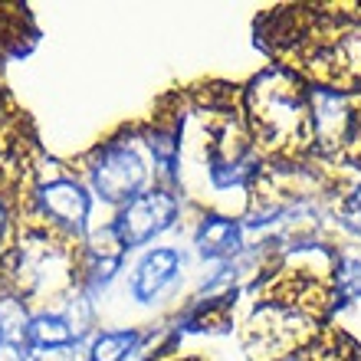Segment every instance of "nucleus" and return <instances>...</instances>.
<instances>
[{"label": "nucleus", "mask_w": 361, "mask_h": 361, "mask_svg": "<svg viewBox=\"0 0 361 361\" xmlns=\"http://www.w3.org/2000/svg\"><path fill=\"white\" fill-rule=\"evenodd\" d=\"M20 342L27 345L30 352H39V348L73 345V342H79V335L73 329V322L63 315V309H39V312H30Z\"/></svg>", "instance_id": "8"}, {"label": "nucleus", "mask_w": 361, "mask_h": 361, "mask_svg": "<svg viewBox=\"0 0 361 361\" xmlns=\"http://www.w3.org/2000/svg\"><path fill=\"white\" fill-rule=\"evenodd\" d=\"M148 335L142 329H99L89 338V361H128L135 352H142Z\"/></svg>", "instance_id": "9"}, {"label": "nucleus", "mask_w": 361, "mask_h": 361, "mask_svg": "<svg viewBox=\"0 0 361 361\" xmlns=\"http://www.w3.org/2000/svg\"><path fill=\"white\" fill-rule=\"evenodd\" d=\"M319 319L279 302L259 299L243 329V345L253 361H286L302 355L319 338Z\"/></svg>", "instance_id": "4"}, {"label": "nucleus", "mask_w": 361, "mask_h": 361, "mask_svg": "<svg viewBox=\"0 0 361 361\" xmlns=\"http://www.w3.org/2000/svg\"><path fill=\"white\" fill-rule=\"evenodd\" d=\"M20 194L23 190L17 184H10L7 178H0V253L17 240L20 227Z\"/></svg>", "instance_id": "10"}, {"label": "nucleus", "mask_w": 361, "mask_h": 361, "mask_svg": "<svg viewBox=\"0 0 361 361\" xmlns=\"http://www.w3.org/2000/svg\"><path fill=\"white\" fill-rule=\"evenodd\" d=\"M342 224L361 237V184L342 200Z\"/></svg>", "instance_id": "12"}, {"label": "nucleus", "mask_w": 361, "mask_h": 361, "mask_svg": "<svg viewBox=\"0 0 361 361\" xmlns=\"http://www.w3.org/2000/svg\"><path fill=\"white\" fill-rule=\"evenodd\" d=\"M194 247H197L200 259L207 263H237V257L247 250V230L243 220L233 214H220V210H204L194 227Z\"/></svg>", "instance_id": "7"}, {"label": "nucleus", "mask_w": 361, "mask_h": 361, "mask_svg": "<svg viewBox=\"0 0 361 361\" xmlns=\"http://www.w3.org/2000/svg\"><path fill=\"white\" fill-rule=\"evenodd\" d=\"M312 152L345 164L361 161V92L348 89H309Z\"/></svg>", "instance_id": "3"}, {"label": "nucleus", "mask_w": 361, "mask_h": 361, "mask_svg": "<svg viewBox=\"0 0 361 361\" xmlns=\"http://www.w3.org/2000/svg\"><path fill=\"white\" fill-rule=\"evenodd\" d=\"M33 361H89L86 342H73V345H59V348H39L30 352Z\"/></svg>", "instance_id": "11"}, {"label": "nucleus", "mask_w": 361, "mask_h": 361, "mask_svg": "<svg viewBox=\"0 0 361 361\" xmlns=\"http://www.w3.org/2000/svg\"><path fill=\"white\" fill-rule=\"evenodd\" d=\"M184 273V253L178 247H152L145 250L138 263L132 267L128 279V295L142 305L161 302V295L174 289V283Z\"/></svg>", "instance_id": "6"}, {"label": "nucleus", "mask_w": 361, "mask_h": 361, "mask_svg": "<svg viewBox=\"0 0 361 361\" xmlns=\"http://www.w3.org/2000/svg\"><path fill=\"white\" fill-rule=\"evenodd\" d=\"M0 361H33V358H30V348L23 342L7 338V342H0Z\"/></svg>", "instance_id": "13"}, {"label": "nucleus", "mask_w": 361, "mask_h": 361, "mask_svg": "<svg viewBox=\"0 0 361 361\" xmlns=\"http://www.w3.org/2000/svg\"><path fill=\"white\" fill-rule=\"evenodd\" d=\"M73 171L86 180L95 200L109 204L112 210L125 207L128 200L154 188V168L142 145L138 125H125L105 142L89 148L79 161H73Z\"/></svg>", "instance_id": "2"}, {"label": "nucleus", "mask_w": 361, "mask_h": 361, "mask_svg": "<svg viewBox=\"0 0 361 361\" xmlns=\"http://www.w3.org/2000/svg\"><path fill=\"white\" fill-rule=\"evenodd\" d=\"M171 361H200V358H171Z\"/></svg>", "instance_id": "14"}, {"label": "nucleus", "mask_w": 361, "mask_h": 361, "mask_svg": "<svg viewBox=\"0 0 361 361\" xmlns=\"http://www.w3.org/2000/svg\"><path fill=\"white\" fill-rule=\"evenodd\" d=\"M309 82L289 66L269 63L243 86V118L263 164L312 161Z\"/></svg>", "instance_id": "1"}, {"label": "nucleus", "mask_w": 361, "mask_h": 361, "mask_svg": "<svg viewBox=\"0 0 361 361\" xmlns=\"http://www.w3.org/2000/svg\"><path fill=\"white\" fill-rule=\"evenodd\" d=\"M180 220V194L171 188H148L135 200H128L125 207L115 210L112 227L118 233L125 250H142L164 237L171 227H178Z\"/></svg>", "instance_id": "5"}]
</instances>
